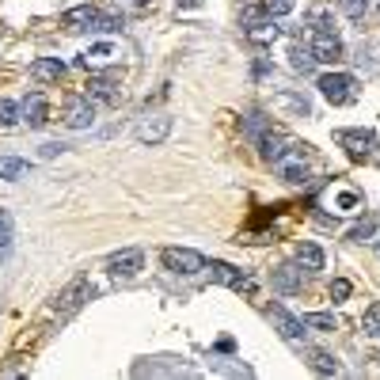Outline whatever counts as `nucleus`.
I'll return each instance as SVG.
<instances>
[{"instance_id": "f257e3e1", "label": "nucleus", "mask_w": 380, "mask_h": 380, "mask_svg": "<svg viewBox=\"0 0 380 380\" xmlns=\"http://www.w3.org/2000/svg\"><path fill=\"white\" fill-rule=\"evenodd\" d=\"M164 266L179 278H194L206 270V259L194 248H164Z\"/></svg>"}, {"instance_id": "f03ea898", "label": "nucleus", "mask_w": 380, "mask_h": 380, "mask_svg": "<svg viewBox=\"0 0 380 380\" xmlns=\"http://www.w3.org/2000/svg\"><path fill=\"white\" fill-rule=\"evenodd\" d=\"M339 144H346L350 160H373L376 156V133L373 130H339Z\"/></svg>"}, {"instance_id": "7ed1b4c3", "label": "nucleus", "mask_w": 380, "mask_h": 380, "mask_svg": "<svg viewBox=\"0 0 380 380\" xmlns=\"http://www.w3.org/2000/svg\"><path fill=\"white\" fill-rule=\"evenodd\" d=\"M320 95L327 99L331 107H346L354 99V76H346V73H327V76H320Z\"/></svg>"}, {"instance_id": "20e7f679", "label": "nucleus", "mask_w": 380, "mask_h": 380, "mask_svg": "<svg viewBox=\"0 0 380 380\" xmlns=\"http://www.w3.org/2000/svg\"><path fill=\"white\" fill-rule=\"evenodd\" d=\"M312 58L323 61V65H334V61H342V38L334 35V31H316V38H312Z\"/></svg>"}, {"instance_id": "39448f33", "label": "nucleus", "mask_w": 380, "mask_h": 380, "mask_svg": "<svg viewBox=\"0 0 380 380\" xmlns=\"http://www.w3.org/2000/svg\"><path fill=\"white\" fill-rule=\"evenodd\" d=\"M141 266H144V255L137 248H126V251H118V255H110V259H107V270L115 278H137Z\"/></svg>"}, {"instance_id": "423d86ee", "label": "nucleus", "mask_w": 380, "mask_h": 380, "mask_svg": "<svg viewBox=\"0 0 380 380\" xmlns=\"http://www.w3.org/2000/svg\"><path fill=\"white\" fill-rule=\"evenodd\" d=\"M206 270H209V278H213L217 285H228V289H251L255 282L243 270H236V266H228V263H206Z\"/></svg>"}, {"instance_id": "0eeeda50", "label": "nucleus", "mask_w": 380, "mask_h": 380, "mask_svg": "<svg viewBox=\"0 0 380 380\" xmlns=\"http://www.w3.org/2000/svg\"><path fill=\"white\" fill-rule=\"evenodd\" d=\"M274 289L278 293H300V289H305V266H293V263L278 266L274 270Z\"/></svg>"}, {"instance_id": "6e6552de", "label": "nucleus", "mask_w": 380, "mask_h": 380, "mask_svg": "<svg viewBox=\"0 0 380 380\" xmlns=\"http://www.w3.org/2000/svg\"><path fill=\"white\" fill-rule=\"evenodd\" d=\"M61 23L69 27V31H92V27L99 23V8H92V4H76V8H69V12L61 16Z\"/></svg>"}, {"instance_id": "1a4fd4ad", "label": "nucleus", "mask_w": 380, "mask_h": 380, "mask_svg": "<svg viewBox=\"0 0 380 380\" xmlns=\"http://www.w3.org/2000/svg\"><path fill=\"white\" fill-rule=\"evenodd\" d=\"M270 323L278 327V334H282V339H289V342H297L300 334H305V323H300L297 316H289L282 305H274V308H270Z\"/></svg>"}, {"instance_id": "9d476101", "label": "nucleus", "mask_w": 380, "mask_h": 380, "mask_svg": "<svg viewBox=\"0 0 380 380\" xmlns=\"http://www.w3.org/2000/svg\"><path fill=\"white\" fill-rule=\"evenodd\" d=\"M19 118H23L27 126H46V122H50V107H46V99H42L38 92H35V95H27L23 103H19Z\"/></svg>"}, {"instance_id": "9b49d317", "label": "nucleus", "mask_w": 380, "mask_h": 380, "mask_svg": "<svg viewBox=\"0 0 380 380\" xmlns=\"http://www.w3.org/2000/svg\"><path fill=\"white\" fill-rule=\"evenodd\" d=\"M278 175H282V183H289V186H300V183H308V164L300 160V156H282L278 160Z\"/></svg>"}, {"instance_id": "f8f14e48", "label": "nucleus", "mask_w": 380, "mask_h": 380, "mask_svg": "<svg viewBox=\"0 0 380 380\" xmlns=\"http://www.w3.org/2000/svg\"><path fill=\"white\" fill-rule=\"evenodd\" d=\"M31 76H35L38 84H58L65 76V61L61 58H38V61H31Z\"/></svg>"}, {"instance_id": "ddd939ff", "label": "nucleus", "mask_w": 380, "mask_h": 380, "mask_svg": "<svg viewBox=\"0 0 380 380\" xmlns=\"http://www.w3.org/2000/svg\"><path fill=\"white\" fill-rule=\"evenodd\" d=\"M65 122H69V130H88L95 122V103L88 95L73 99V103H69V118H65Z\"/></svg>"}, {"instance_id": "4468645a", "label": "nucleus", "mask_w": 380, "mask_h": 380, "mask_svg": "<svg viewBox=\"0 0 380 380\" xmlns=\"http://www.w3.org/2000/svg\"><path fill=\"white\" fill-rule=\"evenodd\" d=\"M167 133H171V118L160 115V118H149V122H141V130H137V141L141 144H160Z\"/></svg>"}, {"instance_id": "2eb2a0df", "label": "nucleus", "mask_w": 380, "mask_h": 380, "mask_svg": "<svg viewBox=\"0 0 380 380\" xmlns=\"http://www.w3.org/2000/svg\"><path fill=\"white\" fill-rule=\"evenodd\" d=\"M259 149H263V156H266V160H282V156L289 152V149H297V144L293 141H289V137H282V133H270V130H266L263 133V137H259Z\"/></svg>"}, {"instance_id": "dca6fc26", "label": "nucleus", "mask_w": 380, "mask_h": 380, "mask_svg": "<svg viewBox=\"0 0 380 380\" xmlns=\"http://www.w3.org/2000/svg\"><path fill=\"white\" fill-rule=\"evenodd\" d=\"M278 35H282V27H274V19H270V16L248 27V38H251V42H259V46H266V42H274Z\"/></svg>"}, {"instance_id": "f3484780", "label": "nucleus", "mask_w": 380, "mask_h": 380, "mask_svg": "<svg viewBox=\"0 0 380 380\" xmlns=\"http://www.w3.org/2000/svg\"><path fill=\"white\" fill-rule=\"evenodd\" d=\"M88 99H92V103H95V99H99V103H118V92L110 88L107 76H95V80L88 84Z\"/></svg>"}, {"instance_id": "a211bd4d", "label": "nucleus", "mask_w": 380, "mask_h": 380, "mask_svg": "<svg viewBox=\"0 0 380 380\" xmlns=\"http://www.w3.org/2000/svg\"><path fill=\"white\" fill-rule=\"evenodd\" d=\"M297 263L305 266V270H323V251H320V243H300V248H297Z\"/></svg>"}, {"instance_id": "6ab92c4d", "label": "nucleus", "mask_w": 380, "mask_h": 380, "mask_svg": "<svg viewBox=\"0 0 380 380\" xmlns=\"http://www.w3.org/2000/svg\"><path fill=\"white\" fill-rule=\"evenodd\" d=\"M23 171H27V160H19V156H0V179L16 183V179H23Z\"/></svg>"}, {"instance_id": "aec40b11", "label": "nucleus", "mask_w": 380, "mask_h": 380, "mask_svg": "<svg viewBox=\"0 0 380 380\" xmlns=\"http://www.w3.org/2000/svg\"><path fill=\"white\" fill-rule=\"evenodd\" d=\"M289 65H293L297 73H312L316 69V58H312L308 46H289Z\"/></svg>"}, {"instance_id": "412c9836", "label": "nucleus", "mask_w": 380, "mask_h": 380, "mask_svg": "<svg viewBox=\"0 0 380 380\" xmlns=\"http://www.w3.org/2000/svg\"><path fill=\"white\" fill-rule=\"evenodd\" d=\"M300 323H305V327H312V331H334V327H339L331 312H308V316L300 320Z\"/></svg>"}, {"instance_id": "4be33fe9", "label": "nucleus", "mask_w": 380, "mask_h": 380, "mask_svg": "<svg viewBox=\"0 0 380 380\" xmlns=\"http://www.w3.org/2000/svg\"><path fill=\"white\" fill-rule=\"evenodd\" d=\"M308 357H312V369H316V373H323V376H334V373H339V361H334L331 354H323V350H312Z\"/></svg>"}, {"instance_id": "5701e85b", "label": "nucleus", "mask_w": 380, "mask_h": 380, "mask_svg": "<svg viewBox=\"0 0 380 380\" xmlns=\"http://www.w3.org/2000/svg\"><path fill=\"white\" fill-rule=\"evenodd\" d=\"M263 8H266V16H289L297 8V0H263Z\"/></svg>"}, {"instance_id": "b1692460", "label": "nucleus", "mask_w": 380, "mask_h": 380, "mask_svg": "<svg viewBox=\"0 0 380 380\" xmlns=\"http://www.w3.org/2000/svg\"><path fill=\"white\" fill-rule=\"evenodd\" d=\"M19 122V107L12 99H0V126H16Z\"/></svg>"}, {"instance_id": "393cba45", "label": "nucleus", "mask_w": 380, "mask_h": 380, "mask_svg": "<svg viewBox=\"0 0 380 380\" xmlns=\"http://www.w3.org/2000/svg\"><path fill=\"white\" fill-rule=\"evenodd\" d=\"M339 8H342V16L361 19V16H365V8H369V0H339Z\"/></svg>"}, {"instance_id": "a878e982", "label": "nucleus", "mask_w": 380, "mask_h": 380, "mask_svg": "<svg viewBox=\"0 0 380 380\" xmlns=\"http://www.w3.org/2000/svg\"><path fill=\"white\" fill-rule=\"evenodd\" d=\"M361 327H365V334H376V339H380V308H369L365 312Z\"/></svg>"}, {"instance_id": "bb28decb", "label": "nucleus", "mask_w": 380, "mask_h": 380, "mask_svg": "<svg viewBox=\"0 0 380 380\" xmlns=\"http://www.w3.org/2000/svg\"><path fill=\"white\" fill-rule=\"evenodd\" d=\"M12 243V217H8V209H0V248H8Z\"/></svg>"}, {"instance_id": "cd10ccee", "label": "nucleus", "mask_w": 380, "mask_h": 380, "mask_svg": "<svg viewBox=\"0 0 380 380\" xmlns=\"http://www.w3.org/2000/svg\"><path fill=\"white\" fill-rule=\"evenodd\" d=\"M110 53H115V46H110V42H99V46H92V50L84 53V58H88V61H107Z\"/></svg>"}, {"instance_id": "c85d7f7f", "label": "nucleus", "mask_w": 380, "mask_h": 380, "mask_svg": "<svg viewBox=\"0 0 380 380\" xmlns=\"http://www.w3.org/2000/svg\"><path fill=\"white\" fill-rule=\"evenodd\" d=\"M248 133H251L255 141H259L263 133H266V122H263V115H248Z\"/></svg>"}, {"instance_id": "c756f323", "label": "nucleus", "mask_w": 380, "mask_h": 380, "mask_svg": "<svg viewBox=\"0 0 380 380\" xmlns=\"http://www.w3.org/2000/svg\"><path fill=\"white\" fill-rule=\"evenodd\" d=\"M331 297H334V300H346V297H350V282H346V278L331 282Z\"/></svg>"}, {"instance_id": "7c9ffc66", "label": "nucleus", "mask_w": 380, "mask_h": 380, "mask_svg": "<svg viewBox=\"0 0 380 380\" xmlns=\"http://www.w3.org/2000/svg\"><path fill=\"white\" fill-rule=\"evenodd\" d=\"M312 27H316V31H334V16L331 12H320L316 19H312Z\"/></svg>"}, {"instance_id": "2f4dec72", "label": "nucleus", "mask_w": 380, "mask_h": 380, "mask_svg": "<svg viewBox=\"0 0 380 380\" xmlns=\"http://www.w3.org/2000/svg\"><path fill=\"white\" fill-rule=\"evenodd\" d=\"M65 149V144H58V141H50V144H42V156H46V160H53V156H58Z\"/></svg>"}, {"instance_id": "473e14b6", "label": "nucleus", "mask_w": 380, "mask_h": 380, "mask_svg": "<svg viewBox=\"0 0 380 380\" xmlns=\"http://www.w3.org/2000/svg\"><path fill=\"white\" fill-rule=\"evenodd\" d=\"M339 206H342V209H354V206H357V194H342Z\"/></svg>"}]
</instances>
